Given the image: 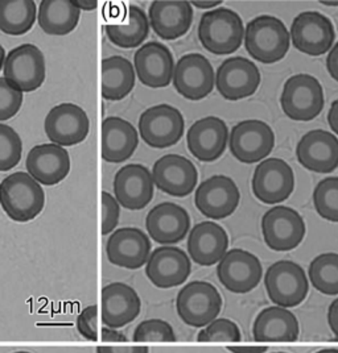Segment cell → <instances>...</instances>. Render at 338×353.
Listing matches in <instances>:
<instances>
[{"mask_svg": "<svg viewBox=\"0 0 338 353\" xmlns=\"http://www.w3.org/2000/svg\"><path fill=\"white\" fill-rule=\"evenodd\" d=\"M45 205L41 185L28 173L16 172L0 182V206L6 215L19 223L37 218Z\"/></svg>", "mask_w": 338, "mask_h": 353, "instance_id": "1", "label": "cell"}, {"mask_svg": "<svg viewBox=\"0 0 338 353\" xmlns=\"http://www.w3.org/2000/svg\"><path fill=\"white\" fill-rule=\"evenodd\" d=\"M291 36L275 16L255 17L245 28V46L251 57L262 63H275L290 50Z\"/></svg>", "mask_w": 338, "mask_h": 353, "instance_id": "2", "label": "cell"}, {"mask_svg": "<svg viewBox=\"0 0 338 353\" xmlns=\"http://www.w3.org/2000/svg\"><path fill=\"white\" fill-rule=\"evenodd\" d=\"M243 37V21L233 10L217 8L201 16L198 39L207 52L217 56L232 54L241 48Z\"/></svg>", "mask_w": 338, "mask_h": 353, "instance_id": "3", "label": "cell"}, {"mask_svg": "<svg viewBox=\"0 0 338 353\" xmlns=\"http://www.w3.org/2000/svg\"><path fill=\"white\" fill-rule=\"evenodd\" d=\"M180 319L191 327H206L217 319L222 310V296L217 288L206 281H193L177 295Z\"/></svg>", "mask_w": 338, "mask_h": 353, "instance_id": "4", "label": "cell"}, {"mask_svg": "<svg viewBox=\"0 0 338 353\" xmlns=\"http://www.w3.org/2000/svg\"><path fill=\"white\" fill-rule=\"evenodd\" d=\"M268 298L280 307L291 309L301 305L309 292L306 270L299 264L281 260L271 265L265 276Z\"/></svg>", "mask_w": 338, "mask_h": 353, "instance_id": "5", "label": "cell"}, {"mask_svg": "<svg viewBox=\"0 0 338 353\" xmlns=\"http://www.w3.org/2000/svg\"><path fill=\"white\" fill-rule=\"evenodd\" d=\"M280 104L288 118L294 121H310L323 111V88L314 77L296 74L287 79Z\"/></svg>", "mask_w": 338, "mask_h": 353, "instance_id": "6", "label": "cell"}, {"mask_svg": "<svg viewBox=\"0 0 338 353\" xmlns=\"http://www.w3.org/2000/svg\"><path fill=\"white\" fill-rule=\"evenodd\" d=\"M185 131L181 112L169 104H158L146 110L139 119V133L143 141L156 149L177 144Z\"/></svg>", "mask_w": 338, "mask_h": 353, "instance_id": "7", "label": "cell"}, {"mask_svg": "<svg viewBox=\"0 0 338 353\" xmlns=\"http://www.w3.org/2000/svg\"><path fill=\"white\" fill-rule=\"evenodd\" d=\"M306 223L291 207L275 206L262 218V235L270 250L288 252L297 248L306 237Z\"/></svg>", "mask_w": 338, "mask_h": 353, "instance_id": "8", "label": "cell"}, {"mask_svg": "<svg viewBox=\"0 0 338 353\" xmlns=\"http://www.w3.org/2000/svg\"><path fill=\"white\" fill-rule=\"evenodd\" d=\"M4 78L23 92H32L41 88L46 75L43 52L32 44H23L12 49L4 61Z\"/></svg>", "mask_w": 338, "mask_h": 353, "instance_id": "9", "label": "cell"}, {"mask_svg": "<svg viewBox=\"0 0 338 353\" xmlns=\"http://www.w3.org/2000/svg\"><path fill=\"white\" fill-rule=\"evenodd\" d=\"M230 152L238 161L256 163L275 147V133L261 120H245L233 127L229 136Z\"/></svg>", "mask_w": 338, "mask_h": 353, "instance_id": "10", "label": "cell"}, {"mask_svg": "<svg viewBox=\"0 0 338 353\" xmlns=\"http://www.w3.org/2000/svg\"><path fill=\"white\" fill-rule=\"evenodd\" d=\"M220 283L232 293L246 294L254 290L263 277L259 259L243 250H227L217 266Z\"/></svg>", "mask_w": 338, "mask_h": 353, "instance_id": "11", "label": "cell"}, {"mask_svg": "<svg viewBox=\"0 0 338 353\" xmlns=\"http://www.w3.org/2000/svg\"><path fill=\"white\" fill-rule=\"evenodd\" d=\"M290 36L297 50L316 57L332 49L336 32L328 16L316 11H307L294 17Z\"/></svg>", "mask_w": 338, "mask_h": 353, "instance_id": "12", "label": "cell"}, {"mask_svg": "<svg viewBox=\"0 0 338 353\" xmlns=\"http://www.w3.org/2000/svg\"><path fill=\"white\" fill-rule=\"evenodd\" d=\"M251 186L258 201L265 205H278L294 192V170L280 159H267L256 166Z\"/></svg>", "mask_w": 338, "mask_h": 353, "instance_id": "13", "label": "cell"}, {"mask_svg": "<svg viewBox=\"0 0 338 353\" xmlns=\"http://www.w3.org/2000/svg\"><path fill=\"white\" fill-rule=\"evenodd\" d=\"M173 86L188 101H201L214 88L216 75L209 59L198 53L185 54L175 66Z\"/></svg>", "mask_w": 338, "mask_h": 353, "instance_id": "14", "label": "cell"}, {"mask_svg": "<svg viewBox=\"0 0 338 353\" xmlns=\"http://www.w3.org/2000/svg\"><path fill=\"white\" fill-rule=\"evenodd\" d=\"M44 128L50 143L59 147H73L88 137L90 121L79 105L61 103L48 112Z\"/></svg>", "mask_w": 338, "mask_h": 353, "instance_id": "15", "label": "cell"}, {"mask_svg": "<svg viewBox=\"0 0 338 353\" xmlns=\"http://www.w3.org/2000/svg\"><path fill=\"white\" fill-rule=\"evenodd\" d=\"M241 201L236 182L226 176H213L198 185L194 205L209 219H225L234 214Z\"/></svg>", "mask_w": 338, "mask_h": 353, "instance_id": "16", "label": "cell"}, {"mask_svg": "<svg viewBox=\"0 0 338 353\" xmlns=\"http://www.w3.org/2000/svg\"><path fill=\"white\" fill-rule=\"evenodd\" d=\"M261 85V73L250 59L233 57L222 62L216 74V86L226 101L236 102L251 97Z\"/></svg>", "mask_w": 338, "mask_h": 353, "instance_id": "17", "label": "cell"}, {"mask_svg": "<svg viewBox=\"0 0 338 353\" xmlns=\"http://www.w3.org/2000/svg\"><path fill=\"white\" fill-rule=\"evenodd\" d=\"M191 259L180 248L162 245L148 259L146 274L156 288L171 289L182 285L191 276Z\"/></svg>", "mask_w": 338, "mask_h": 353, "instance_id": "18", "label": "cell"}, {"mask_svg": "<svg viewBox=\"0 0 338 353\" xmlns=\"http://www.w3.org/2000/svg\"><path fill=\"white\" fill-rule=\"evenodd\" d=\"M153 183L162 192L182 198L193 192L198 182L194 163L180 154H167L153 163Z\"/></svg>", "mask_w": 338, "mask_h": 353, "instance_id": "19", "label": "cell"}, {"mask_svg": "<svg viewBox=\"0 0 338 353\" xmlns=\"http://www.w3.org/2000/svg\"><path fill=\"white\" fill-rule=\"evenodd\" d=\"M106 254L111 264L136 270L147 264L151 256V240L139 228L123 227L109 237Z\"/></svg>", "mask_w": 338, "mask_h": 353, "instance_id": "20", "label": "cell"}, {"mask_svg": "<svg viewBox=\"0 0 338 353\" xmlns=\"http://www.w3.org/2000/svg\"><path fill=\"white\" fill-rule=\"evenodd\" d=\"M296 156L307 170L319 174L332 173L338 166V139L323 130L309 131L299 141Z\"/></svg>", "mask_w": 338, "mask_h": 353, "instance_id": "21", "label": "cell"}, {"mask_svg": "<svg viewBox=\"0 0 338 353\" xmlns=\"http://www.w3.org/2000/svg\"><path fill=\"white\" fill-rule=\"evenodd\" d=\"M133 68L144 86L167 88L173 81L175 59L165 45L152 41L139 48L135 53Z\"/></svg>", "mask_w": 338, "mask_h": 353, "instance_id": "22", "label": "cell"}, {"mask_svg": "<svg viewBox=\"0 0 338 353\" xmlns=\"http://www.w3.org/2000/svg\"><path fill=\"white\" fill-rule=\"evenodd\" d=\"M153 178L146 166L130 163L114 178V194L119 205L127 210H142L153 198Z\"/></svg>", "mask_w": 338, "mask_h": 353, "instance_id": "23", "label": "cell"}, {"mask_svg": "<svg viewBox=\"0 0 338 353\" xmlns=\"http://www.w3.org/2000/svg\"><path fill=\"white\" fill-rule=\"evenodd\" d=\"M146 228L153 241L162 245H172L188 235L191 216L184 207L172 202H164L148 212Z\"/></svg>", "mask_w": 338, "mask_h": 353, "instance_id": "24", "label": "cell"}, {"mask_svg": "<svg viewBox=\"0 0 338 353\" xmlns=\"http://www.w3.org/2000/svg\"><path fill=\"white\" fill-rule=\"evenodd\" d=\"M229 143V130L225 121L216 117L197 120L187 133V144L191 154L203 162L218 160Z\"/></svg>", "mask_w": 338, "mask_h": 353, "instance_id": "25", "label": "cell"}, {"mask_svg": "<svg viewBox=\"0 0 338 353\" xmlns=\"http://www.w3.org/2000/svg\"><path fill=\"white\" fill-rule=\"evenodd\" d=\"M149 24L162 40H177L188 33L193 23L191 3L185 0H156L149 6Z\"/></svg>", "mask_w": 338, "mask_h": 353, "instance_id": "26", "label": "cell"}, {"mask_svg": "<svg viewBox=\"0 0 338 353\" xmlns=\"http://www.w3.org/2000/svg\"><path fill=\"white\" fill-rule=\"evenodd\" d=\"M27 173L40 185L55 186L71 172V156L53 143L32 148L26 161Z\"/></svg>", "mask_w": 338, "mask_h": 353, "instance_id": "27", "label": "cell"}, {"mask_svg": "<svg viewBox=\"0 0 338 353\" xmlns=\"http://www.w3.org/2000/svg\"><path fill=\"white\" fill-rule=\"evenodd\" d=\"M142 301L131 286L113 282L102 290V322L106 327L120 328L133 322L140 314Z\"/></svg>", "mask_w": 338, "mask_h": 353, "instance_id": "28", "label": "cell"}, {"mask_svg": "<svg viewBox=\"0 0 338 353\" xmlns=\"http://www.w3.org/2000/svg\"><path fill=\"white\" fill-rule=\"evenodd\" d=\"M229 248V236L220 224L203 221L191 228L188 253L196 264L212 266L220 263Z\"/></svg>", "mask_w": 338, "mask_h": 353, "instance_id": "29", "label": "cell"}, {"mask_svg": "<svg viewBox=\"0 0 338 353\" xmlns=\"http://www.w3.org/2000/svg\"><path fill=\"white\" fill-rule=\"evenodd\" d=\"M138 132L133 124L118 117L102 123V159L110 163L127 161L138 148Z\"/></svg>", "mask_w": 338, "mask_h": 353, "instance_id": "30", "label": "cell"}, {"mask_svg": "<svg viewBox=\"0 0 338 353\" xmlns=\"http://www.w3.org/2000/svg\"><path fill=\"white\" fill-rule=\"evenodd\" d=\"M299 332V321L294 312L280 306L262 310L252 325L255 341H296Z\"/></svg>", "mask_w": 338, "mask_h": 353, "instance_id": "31", "label": "cell"}, {"mask_svg": "<svg viewBox=\"0 0 338 353\" xmlns=\"http://www.w3.org/2000/svg\"><path fill=\"white\" fill-rule=\"evenodd\" d=\"M81 17L74 0H43L39 6V26L46 34L66 36L73 32Z\"/></svg>", "mask_w": 338, "mask_h": 353, "instance_id": "32", "label": "cell"}, {"mask_svg": "<svg viewBox=\"0 0 338 353\" xmlns=\"http://www.w3.org/2000/svg\"><path fill=\"white\" fill-rule=\"evenodd\" d=\"M104 30L113 44L122 49H133L147 39L149 21L140 7L130 6L120 23L109 24Z\"/></svg>", "mask_w": 338, "mask_h": 353, "instance_id": "33", "label": "cell"}, {"mask_svg": "<svg viewBox=\"0 0 338 353\" xmlns=\"http://www.w3.org/2000/svg\"><path fill=\"white\" fill-rule=\"evenodd\" d=\"M135 86V68L124 57L114 56L102 61V98L122 101Z\"/></svg>", "mask_w": 338, "mask_h": 353, "instance_id": "34", "label": "cell"}, {"mask_svg": "<svg viewBox=\"0 0 338 353\" xmlns=\"http://www.w3.org/2000/svg\"><path fill=\"white\" fill-rule=\"evenodd\" d=\"M37 19L33 0H0V30L10 36L30 32Z\"/></svg>", "mask_w": 338, "mask_h": 353, "instance_id": "35", "label": "cell"}, {"mask_svg": "<svg viewBox=\"0 0 338 353\" xmlns=\"http://www.w3.org/2000/svg\"><path fill=\"white\" fill-rule=\"evenodd\" d=\"M313 288L325 295H338V253H323L309 265Z\"/></svg>", "mask_w": 338, "mask_h": 353, "instance_id": "36", "label": "cell"}, {"mask_svg": "<svg viewBox=\"0 0 338 353\" xmlns=\"http://www.w3.org/2000/svg\"><path fill=\"white\" fill-rule=\"evenodd\" d=\"M313 205L323 219L338 223L337 176H328L319 182L313 192Z\"/></svg>", "mask_w": 338, "mask_h": 353, "instance_id": "37", "label": "cell"}, {"mask_svg": "<svg viewBox=\"0 0 338 353\" xmlns=\"http://www.w3.org/2000/svg\"><path fill=\"white\" fill-rule=\"evenodd\" d=\"M23 144L19 133L7 124L0 123V172L14 169L21 160Z\"/></svg>", "mask_w": 338, "mask_h": 353, "instance_id": "38", "label": "cell"}, {"mask_svg": "<svg viewBox=\"0 0 338 353\" xmlns=\"http://www.w3.org/2000/svg\"><path fill=\"white\" fill-rule=\"evenodd\" d=\"M200 343L207 341H241L242 334L239 327L230 319L217 318L212 323L207 324L197 335Z\"/></svg>", "mask_w": 338, "mask_h": 353, "instance_id": "39", "label": "cell"}, {"mask_svg": "<svg viewBox=\"0 0 338 353\" xmlns=\"http://www.w3.org/2000/svg\"><path fill=\"white\" fill-rule=\"evenodd\" d=\"M133 341H176L172 325L162 319H148L133 331Z\"/></svg>", "mask_w": 338, "mask_h": 353, "instance_id": "40", "label": "cell"}, {"mask_svg": "<svg viewBox=\"0 0 338 353\" xmlns=\"http://www.w3.org/2000/svg\"><path fill=\"white\" fill-rule=\"evenodd\" d=\"M23 104V91L0 78V121L14 118Z\"/></svg>", "mask_w": 338, "mask_h": 353, "instance_id": "41", "label": "cell"}, {"mask_svg": "<svg viewBox=\"0 0 338 353\" xmlns=\"http://www.w3.org/2000/svg\"><path fill=\"white\" fill-rule=\"evenodd\" d=\"M77 330L79 335L88 341L98 340V306L91 305L81 311L77 318Z\"/></svg>", "mask_w": 338, "mask_h": 353, "instance_id": "42", "label": "cell"}, {"mask_svg": "<svg viewBox=\"0 0 338 353\" xmlns=\"http://www.w3.org/2000/svg\"><path fill=\"white\" fill-rule=\"evenodd\" d=\"M120 205L109 192H102V235H110L118 225Z\"/></svg>", "mask_w": 338, "mask_h": 353, "instance_id": "43", "label": "cell"}, {"mask_svg": "<svg viewBox=\"0 0 338 353\" xmlns=\"http://www.w3.org/2000/svg\"><path fill=\"white\" fill-rule=\"evenodd\" d=\"M326 69L330 74V77L338 82V43L335 45L326 59Z\"/></svg>", "mask_w": 338, "mask_h": 353, "instance_id": "44", "label": "cell"}, {"mask_svg": "<svg viewBox=\"0 0 338 353\" xmlns=\"http://www.w3.org/2000/svg\"><path fill=\"white\" fill-rule=\"evenodd\" d=\"M147 347H97V353H148Z\"/></svg>", "mask_w": 338, "mask_h": 353, "instance_id": "45", "label": "cell"}, {"mask_svg": "<svg viewBox=\"0 0 338 353\" xmlns=\"http://www.w3.org/2000/svg\"><path fill=\"white\" fill-rule=\"evenodd\" d=\"M328 324L336 339H338V298L330 303L328 310Z\"/></svg>", "mask_w": 338, "mask_h": 353, "instance_id": "46", "label": "cell"}, {"mask_svg": "<svg viewBox=\"0 0 338 353\" xmlns=\"http://www.w3.org/2000/svg\"><path fill=\"white\" fill-rule=\"evenodd\" d=\"M102 340L103 341H126L127 338L117 331L115 328H110V327H104L102 328Z\"/></svg>", "mask_w": 338, "mask_h": 353, "instance_id": "47", "label": "cell"}, {"mask_svg": "<svg viewBox=\"0 0 338 353\" xmlns=\"http://www.w3.org/2000/svg\"><path fill=\"white\" fill-rule=\"evenodd\" d=\"M328 123L332 131L338 134V99L330 105V110L328 112Z\"/></svg>", "mask_w": 338, "mask_h": 353, "instance_id": "48", "label": "cell"}, {"mask_svg": "<svg viewBox=\"0 0 338 353\" xmlns=\"http://www.w3.org/2000/svg\"><path fill=\"white\" fill-rule=\"evenodd\" d=\"M227 350L233 353H265L267 347H227Z\"/></svg>", "mask_w": 338, "mask_h": 353, "instance_id": "49", "label": "cell"}, {"mask_svg": "<svg viewBox=\"0 0 338 353\" xmlns=\"http://www.w3.org/2000/svg\"><path fill=\"white\" fill-rule=\"evenodd\" d=\"M75 6L79 8V10H85V11H93L98 7V1L97 0H93V1H84V0H74Z\"/></svg>", "mask_w": 338, "mask_h": 353, "instance_id": "50", "label": "cell"}, {"mask_svg": "<svg viewBox=\"0 0 338 353\" xmlns=\"http://www.w3.org/2000/svg\"><path fill=\"white\" fill-rule=\"evenodd\" d=\"M222 4V0H217V1H191V6H196L197 8H213L216 6H220Z\"/></svg>", "mask_w": 338, "mask_h": 353, "instance_id": "51", "label": "cell"}, {"mask_svg": "<svg viewBox=\"0 0 338 353\" xmlns=\"http://www.w3.org/2000/svg\"><path fill=\"white\" fill-rule=\"evenodd\" d=\"M4 61H6V50H4V48L0 45V70L4 68Z\"/></svg>", "mask_w": 338, "mask_h": 353, "instance_id": "52", "label": "cell"}, {"mask_svg": "<svg viewBox=\"0 0 338 353\" xmlns=\"http://www.w3.org/2000/svg\"><path fill=\"white\" fill-rule=\"evenodd\" d=\"M316 353H338V350H336V348H328V350H321V351Z\"/></svg>", "mask_w": 338, "mask_h": 353, "instance_id": "53", "label": "cell"}, {"mask_svg": "<svg viewBox=\"0 0 338 353\" xmlns=\"http://www.w3.org/2000/svg\"><path fill=\"white\" fill-rule=\"evenodd\" d=\"M321 4L330 6V7H338V1H321Z\"/></svg>", "mask_w": 338, "mask_h": 353, "instance_id": "54", "label": "cell"}, {"mask_svg": "<svg viewBox=\"0 0 338 353\" xmlns=\"http://www.w3.org/2000/svg\"><path fill=\"white\" fill-rule=\"evenodd\" d=\"M14 353H30V352H24V351H20V352H14Z\"/></svg>", "mask_w": 338, "mask_h": 353, "instance_id": "55", "label": "cell"}, {"mask_svg": "<svg viewBox=\"0 0 338 353\" xmlns=\"http://www.w3.org/2000/svg\"><path fill=\"white\" fill-rule=\"evenodd\" d=\"M275 353H285V352H275Z\"/></svg>", "mask_w": 338, "mask_h": 353, "instance_id": "56", "label": "cell"}]
</instances>
